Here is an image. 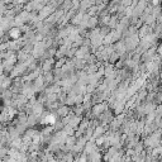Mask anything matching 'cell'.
I'll return each mask as SVG.
<instances>
[{"label": "cell", "mask_w": 162, "mask_h": 162, "mask_svg": "<svg viewBox=\"0 0 162 162\" xmlns=\"http://www.w3.org/2000/svg\"><path fill=\"white\" fill-rule=\"evenodd\" d=\"M19 34H20V31H19L18 28H13L12 31H10V33H9V35H10V38H13V39H17Z\"/></svg>", "instance_id": "6da1fadb"}]
</instances>
